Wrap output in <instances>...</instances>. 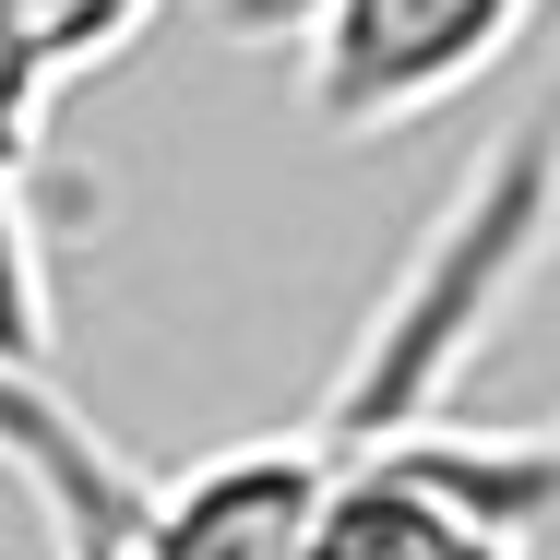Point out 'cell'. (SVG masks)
<instances>
[{"label":"cell","instance_id":"7a4b0ae2","mask_svg":"<svg viewBox=\"0 0 560 560\" xmlns=\"http://www.w3.org/2000/svg\"><path fill=\"white\" fill-rule=\"evenodd\" d=\"M537 0H299L287 12V60H299V108L382 143L406 119L477 96L513 48H525Z\"/></svg>","mask_w":560,"mask_h":560},{"label":"cell","instance_id":"3957f363","mask_svg":"<svg viewBox=\"0 0 560 560\" xmlns=\"http://www.w3.org/2000/svg\"><path fill=\"white\" fill-rule=\"evenodd\" d=\"M143 24H155V0H0V60H12L36 96H60L72 72H96Z\"/></svg>","mask_w":560,"mask_h":560},{"label":"cell","instance_id":"6da1fadb","mask_svg":"<svg viewBox=\"0 0 560 560\" xmlns=\"http://www.w3.org/2000/svg\"><path fill=\"white\" fill-rule=\"evenodd\" d=\"M537 442L525 430H382L335 442V489L311 513L299 560H537Z\"/></svg>","mask_w":560,"mask_h":560},{"label":"cell","instance_id":"5b68a950","mask_svg":"<svg viewBox=\"0 0 560 560\" xmlns=\"http://www.w3.org/2000/svg\"><path fill=\"white\" fill-rule=\"evenodd\" d=\"M525 442H537V501H549V525H560V418H549V430H525Z\"/></svg>","mask_w":560,"mask_h":560},{"label":"cell","instance_id":"277c9868","mask_svg":"<svg viewBox=\"0 0 560 560\" xmlns=\"http://www.w3.org/2000/svg\"><path fill=\"white\" fill-rule=\"evenodd\" d=\"M60 358V299H48V250H36V215L0 167V382H48Z\"/></svg>","mask_w":560,"mask_h":560}]
</instances>
